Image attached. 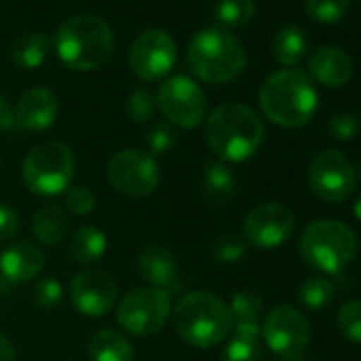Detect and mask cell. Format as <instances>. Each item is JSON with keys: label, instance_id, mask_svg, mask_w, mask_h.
I'll return each mask as SVG.
<instances>
[{"label": "cell", "instance_id": "6da1fadb", "mask_svg": "<svg viewBox=\"0 0 361 361\" xmlns=\"http://www.w3.org/2000/svg\"><path fill=\"white\" fill-rule=\"evenodd\" d=\"M204 138L221 161L238 164L251 159L262 149L266 128L262 117L251 106L226 102L207 117Z\"/></svg>", "mask_w": 361, "mask_h": 361}, {"label": "cell", "instance_id": "7a4b0ae2", "mask_svg": "<svg viewBox=\"0 0 361 361\" xmlns=\"http://www.w3.org/2000/svg\"><path fill=\"white\" fill-rule=\"evenodd\" d=\"M259 106L272 123L293 130L306 126L314 117L319 94L306 73L285 68L264 79L259 87Z\"/></svg>", "mask_w": 361, "mask_h": 361}, {"label": "cell", "instance_id": "3957f363", "mask_svg": "<svg viewBox=\"0 0 361 361\" xmlns=\"http://www.w3.org/2000/svg\"><path fill=\"white\" fill-rule=\"evenodd\" d=\"M60 62L77 73H90L104 66L113 54L115 39L111 26L92 13L66 20L54 39Z\"/></svg>", "mask_w": 361, "mask_h": 361}, {"label": "cell", "instance_id": "277c9868", "mask_svg": "<svg viewBox=\"0 0 361 361\" xmlns=\"http://www.w3.org/2000/svg\"><path fill=\"white\" fill-rule=\"evenodd\" d=\"M174 329L190 346L213 348L232 334L234 319L230 306L215 293L192 291L174 306Z\"/></svg>", "mask_w": 361, "mask_h": 361}, {"label": "cell", "instance_id": "5b68a950", "mask_svg": "<svg viewBox=\"0 0 361 361\" xmlns=\"http://www.w3.org/2000/svg\"><path fill=\"white\" fill-rule=\"evenodd\" d=\"M245 66L247 51L243 43L221 26L204 28L188 47V68L204 83H230L243 75Z\"/></svg>", "mask_w": 361, "mask_h": 361}, {"label": "cell", "instance_id": "8992f818", "mask_svg": "<svg viewBox=\"0 0 361 361\" xmlns=\"http://www.w3.org/2000/svg\"><path fill=\"white\" fill-rule=\"evenodd\" d=\"M357 234L338 219H319L302 232L298 251L302 262L319 274L342 272L357 255Z\"/></svg>", "mask_w": 361, "mask_h": 361}, {"label": "cell", "instance_id": "52a82bcc", "mask_svg": "<svg viewBox=\"0 0 361 361\" xmlns=\"http://www.w3.org/2000/svg\"><path fill=\"white\" fill-rule=\"evenodd\" d=\"M75 153L66 142L45 140L28 151L22 164V180L30 194L58 196L71 188Z\"/></svg>", "mask_w": 361, "mask_h": 361}, {"label": "cell", "instance_id": "ba28073f", "mask_svg": "<svg viewBox=\"0 0 361 361\" xmlns=\"http://www.w3.org/2000/svg\"><path fill=\"white\" fill-rule=\"evenodd\" d=\"M172 314L170 295L155 287L128 291L117 306V323L132 336L147 338L161 331Z\"/></svg>", "mask_w": 361, "mask_h": 361}, {"label": "cell", "instance_id": "9c48e42d", "mask_svg": "<svg viewBox=\"0 0 361 361\" xmlns=\"http://www.w3.org/2000/svg\"><path fill=\"white\" fill-rule=\"evenodd\" d=\"M109 183L126 198L151 196L159 185V166L155 157L140 149H121L109 161Z\"/></svg>", "mask_w": 361, "mask_h": 361}, {"label": "cell", "instance_id": "30bf717a", "mask_svg": "<svg viewBox=\"0 0 361 361\" xmlns=\"http://www.w3.org/2000/svg\"><path fill=\"white\" fill-rule=\"evenodd\" d=\"M308 188L319 200L329 204H340L355 194L357 172L340 151L323 149L310 159Z\"/></svg>", "mask_w": 361, "mask_h": 361}, {"label": "cell", "instance_id": "8fae6325", "mask_svg": "<svg viewBox=\"0 0 361 361\" xmlns=\"http://www.w3.org/2000/svg\"><path fill=\"white\" fill-rule=\"evenodd\" d=\"M157 106L172 128L194 130L207 117V94L190 77L176 75L161 83L157 92Z\"/></svg>", "mask_w": 361, "mask_h": 361}, {"label": "cell", "instance_id": "7c38bea8", "mask_svg": "<svg viewBox=\"0 0 361 361\" xmlns=\"http://www.w3.org/2000/svg\"><path fill=\"white\" fill-rule=\"evenodd\" d=\"M262 338L266 346L281 359L302 357L310 342V325L300 308L291 304H279L262 321Z\"/></svg>", "mask_w": 361, "mask_h": 361}, {"label": "cell", "instance_id": "4fadbf2b", "mask_svg": "<svg viewBox=\"0 0 361 361\" xmlns=\"http://www.w3.org/2000/svg\"><path fill=\"white\" fill-rule=\"evenodd\" d=\"M176 64L174 39L157 28L140 32L130 47V68L142 81L164 79Z\"/></svg>", "mask_w": 361, "mask_h": 361}, {"label": "cell", "instance_id": "5bb4252c", "mask_svg": "<svg viewBox=\"0 0 361 361\" xmlns=\"http://www.w3.org/2000/svg\"><path fill=\"white\" fill-rule=\"evenodd\" d=\"M295 230V215L281 202H262L253 207L243 226L247 245L257 249H276L285 245Z\"/></svg>", "mask_w": 361, "mask_h": 361}, {"label": "cell", "instance_id": "9a60e30c", "mask_svg": "<svg viewBox=\"0 0 361 361\" xmlns=\"http://www.w3.org/2000/svg\"><path fill=\"white\" fill-rule=\"evenodd\" d=\"M71 304L85 317H102L117 302V283L109 272L81 270L68 285Z\"/></svg>", "mask_w": 361, "mask_h": 361}, {"label": "cell", "instance_id": "2e32d148", "mask_svg": "<svg viewBox=\"0 0 361 361\" xmlns=\"http://www.w3.org/2000/svg\"><path fill=\"white\" fill-rule=\"evenodd\" d=\"M136 268L138 274L155 289L166 291L168 295H174L176 289L180 287V279H178V264L176 257L170 249H166L164 245L151 243L145 245L138 251L136 257Z\"/></svg>", "mask_w": 361, "mask_h": 361}, {"label": "cell", "instance_id": "e0dca14e", "mask_svg": "<svg viewBox=\"0 0 361 361\" xmlns=\"http://www.w3.org/2000/svg\"><path fill=\"white\" fill-rule=\"evenodd\" d=\"M58 111H60L58 96L51 90L37 85V87L26 90L20 96L13 115H16V123L22 130L43 132V130H49L56 123Z\"/></svg>", "mask_w": 361, "mask_h": 361}, {"label": "cell", "instance_id": "ac0fdd59", "mask_svg": "<svg viewBox=\"0 0 361 361\" xmlns=\"http://www.w3.org/2000/svg\"><path fill=\"white\" fill-rule=\"evenodd\" d=\"M45 266V253L28 240H16L0 253V274L11 283H28L41 274Z\"/></svg>", "mask_w": 361, "mask_h": 361}, {"label": "cell", "instance_id": "d6986e66", "mask_svg": "<svg viewBox=\"0 0 361 361\" xmlns=\"http://www.w3.org/2000/svg\"><path fill=\"white\" fill-rule=\"evenodd\" d=\"M308 73L310 81H317L323 87H342L353 79V60L344 49L325 45L310 56Z\"/></svg>", "mask_w": 361, "mask_h": 361}, {"label": "cell", "instance_id": "ffe728a7", "mask_svg": "<svg viewBox=\"0 0 361 361\" xmlns=\"http://www.w3.org/2000/svg\"><path fill=\"white\" fill-rule=\"evenodd\" d=\"M236 196V174L221 159H213L204 166L202 174V198L219 209Z\"/></svg>", "mask_w": 361, "mask_h": 361}, {"label": "cell", "instance_id": "44dd1931", "mask_svg": "<svg viewBox=\"0 0 361 361\" xmlns=\"http://www.w3.org/2000/svg\"><path fill=\"white\" fill-rule=\"evenodd\" d=\"M232 319H234V334L243 336H262V310H264V300L257 291L243 289L238 291L232 302L228 304Z\"/></svg>", "mask_w": 361, "mask_h": 361}, {"label": "cell", "instance_id": "7402d4cb", "mask_svg": "<svg viewBox=\"0 0 361 361\" xmlns=\"http://www.w3.org/2000/svg\"><path fill=\"white\" fill-rule=\"evenodd\" d=\"M87 355L92 361H134V346L117 329H98L87 342Z\"/></svg>", "mask_w": 361, "mask_h": 361}, {"label": "cell", "instance_id": "603a6c76", "mask_svg": "<svg viewBox=\"0 0 361 361\" xmlns=\"http://www.w3.org/2000/svg\"><path fill=\"white\" fill-rule=\"evenodd\" d=\"M106 253V234L96 226H81L68 243V257L79 266H92Z\"/></svg>", "mask_w": 361, "mask_h": 361}, {"label": "cell", "instance_id": "cb8c5ba5", "mask_svg": "<svg viewBox=\"0 0 361 361\" xmlns=\"http://www.w3.org/2000/svg\"><path fill=\"white\" fill-rule=\"evenodd\" d=\"M32 234L41 245H60L68 234V215L58 204H43L32 217Z\"/></svg>", "mask_w": 361, "mask_h": 361}, {"label": "cell", "instance_id": "d4e9b609", "mask_svg": "<svg viewBox=\"0 0 361 361\" xmlns=\"http://www.w3.org/2000/svg\"><path fill=\"white\" fill-rule=\"evenodd\" d=\"M308 51V39L300 26H285L276 32L272 41V56L281 66H295L306 58Z\"/></svg>", "mask_w": 361, "mask_h": 361}, {"label": "cell", "instance_id": "484cf974", "mask_svg": "<svg viewBox=\"0 0 361 361\" xmlns=\"http://www.w3.org/2000/svg\"><path fill=\"white\" fill-rule=\"evenodd\" d=\"M49 49H51V43L43 32H26L16 41L11 58L16 66L32 71V68H39L47 60Z\"/></svg>", "mask_w": 361, "mask_h": 361}, {"label": "cell", "instance_id": "4316f807", "mask_svg": "<svg viewBox=\"0 0 361 361\" xmlns=\"http://www.w3.org/2000/svg\"><path fill=\"white\" fill-rule=\"evenodd\" d=\"M334 298H336V287L331 279L325 274H312L304 279L298 289V302L302 304V308L310 312H323L325 308H329Z\"/></svg>", "mask_w": 361, "mask_h": 361}, {"label": "cell", "instance_id": "83f0119b", "mask_svg": "<svg viewBox=\"0 0 361 361\" xmlns=\"http://www.w3.org/2000/svg\"><path fill=\"white\" fill-rule=\"evenodd\" d=\"M255 16L253 0H219L215 7V18L221 28H240L247 26Z\"/></svg>", "mask_w": 361, "mask_h": 361}, {"label": "cell", "instance_id": "f1b7e54d", "mask_svg": "<svg viewBox=\"0 0 361 361\" xmlns=\"http://www.w3.org/2000/svg\"><path fill=\"white\" fill-rule=\"evenodd\" d=\"M350 9V0H304V13L308 20L329 26L346 18Z\"/></svg>", "mask_w": 361, "mask_h": 361}, {"label": "cell", "instance_id": "f546056e", "mask_svg": "<svg viewBox=\"0 0 361 361\" xmlns=\"http://www.w3.org/2000/svg\"><path fill=\"white\" fill-rule=\"evenodd\" d=\"M221 361H264V346L259 338L234 334L224 346Z\"/></svg>", "mask_w": 361, "mask_h": 361}, {"label": "cell", "instance_id": "4dcf8cb0", "mask_svg": "<svg viewBox=\"0 0 361 361\" xmlns=\"http://www.w3.org/2000/svg\"><path fill=\"white\" fill-rule=\"evenodd\" d=\"M336 327L344 340L361 344V300H348L338 308Z\"/></svg>", "mask_w": 361, "mask_h": 361}, {"label": "cell", "instance_id": "1f68e13d", "mask_svg": "<svg viewBox=\"0 0 361 361\" xmlns=\"http://www.w3.org/2000/svg\"><path fill=\"white\" fill-rule=\"evenodd\" d=\"M157 98L147 87H136L128 98V115L134 123H147L153 119Z\"/></svg>", "mask_w": 361, "mask_h": 361}, {"label": "cell", "instance_id": "d6a6232c", "mask_svg": "<svg viewBox=\"0 0 361 361\" xmlns=\"http://www.w3.org/2000/svg\"><path fill=\"white\" fill-rule=\"evenodd\" d=\"M247 253V240L240 234H224L213 245V257L221 264H236Z\"/></svg>", "mask_w": 361, "mask_h": 361}, {"label": "cell", "instance_id": "836d02e7", "mask_svg": "<svg viewBox=\"0 0 361 361\" xmlns=\"http://www.w3.org/2000/svg\"><path fill=\"white\" fill-rule=\"evenodd\" d=\"M176 145V132L170 123H155L151 126V130L147 132V147L153 157L155 155H166L168 151H172Z\"/></svg>", "mask_w": 361, "mask_h": 361}, {"label": "cell", "instance_id": "e575fe53", "mask_svg": "<svg viewBox=\"0 0 361 361\" xmlns=\"http://www.w3.org/2000/svg\"><path fill=\"white\" fill-rule=\"evenodd\" d=\"M96 209V196L90 188L66 190V211L75 217H85Z\"/></svg>", "mask_w": 361, "mask_h": 361}, {"label": "cell", "instance_id": "d590c367", "mask_svg": "<svg viewBox=\"0 0 361 361\" xmlns=\"http://www.w3.org/2000/svg\"><path fill=\"white\" fill-rule=\"evenodd\" d=\"M62 293H64V289H62L60 281H56V279H41L37 283L35 291H32V300H35V304L39 308L51 310V308H56L60 304Z\"/></svg>", "mask_w": 361, "mask_h": 361}, {"label": "cell", "instance_id": "8d00e7d4", "mask_svg": "<svg viewBox=\"0 0 361 361\" xmlns=\"http://www.w3.org/2000/svg\"><path fill=\"white\" fill-rule=\"evenodd\" d=\"M327 134L340 142L353 140L359 134V119L350 113H338L327 119Z\"/></svg>", "mask_w": 361, "mask_h": 361}, {"label": "cell", "instance_id": "74e56055", "mask_svg": "<svg viewBox=\"0 0 361 361\" xmlns=\"http://www.w3.org/2000/svg\"><path fill=\"white\" fill-rule=\"evenodd\" d=\"M22 230V219L18 211L5 202H0V243H9Z\"/></svg>", "mask_w": 361, "mask_h": 361}, {"label": "cell", "instance_id": "f35d334b", "mask_svg": "<svg viewBox=\"0 0 361 361\" xmlns=\"http://www.w3.org/2000/svg\"><path fill=\"white\" fill-rule=\"evenodd\" d=\"M16 123V115H13V106L0 96V134L7 132L11 126Z\"/></svg>", "mask_w": 361, "mask_h": 361}, {"label": "cell", "instance_id": "ab89813d", "mask_svg": "<svg viewBox=\"0 0 361 361\" xmlns=\"http://www.w3.org/2000/svg\"><path fill=\"white\" fill-rule=\"evenodd\" d=\"M0 361H16V346L3 334H0Z\"/></svg>", "mask_w": 361, "mask_h": 361}, {"label": "cell", "instance_id": "60d3db41", "mask_svg": "<svg viewBox=\"0 0 361 361\" xmlns=\"http://www.w3.org/2000/svg\"><path fill=\"white\" fill-rule=\"evenodd\" d=\"M353 213H355V219L361 224V196L355 200V207H353Z\"/></svg>", "mask_w": 361, "mask_h": 361}, {"label": "cell", "instance_id": "b9f144b4", "mask_svg": "<svg viewBox=\"0 0 361 361\" xmlns=\"http://www.w3.org/2000/svg\"><path fill=\"white\" fill-rule=\"evenodd\" d=\"M279 361H306L304 357H293V359H279Z\"/></svg>", "mask_w": 361, "mask_h": 361}, {"label": "cell", "instance_id": "7bdbcfd3", "mask_svg": "<svg viewBox=\"0 0 361 361\" xmlns=\"http://www.w3.org/2000/svg\"><path fill=\"white\" fill-rule=\"evenodd\" d=\"M355 172H357V176L361 178V164H359V170H355Z\"/></svg>", "mask_w": 361, "mask_h": 361}]
</instances>
